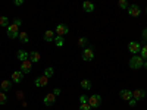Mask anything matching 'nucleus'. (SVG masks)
Segmentation results:
<instances>
[{
  "label": "nucleus",
  "instance_id": "f257e3e1",
  "mask_svg": "<svg viewBox=\"0 0 147 110\" xmlns=\"http://www.w3.org/2000/svg\"><path fill=\"white\" fill-rule=\"evenodd\" d=\"M21 25H22L21 19H16L13 23H9V27H7V37L10 40L18 38V37H19V27Z\"/></svg>",
  "mask_w": 147,
  "mask_h": 110
},
{
  "label": "nucleus",
  "instance_id": "f03ea898",
  "mask_svg": "<svg viewBox=\"0 0 147 110\" xmlns=\"http://www.w3.org/2000/svg\"><path fill=\"white\" fill-rule=\"evenodd\" d=\"M144 66V60L141 56H132V59L129 60V68L131 69H141Z\"/></svg>",
  "mask_w": 147,
  "mask_h": 110
},
{
  "label": "nucleus",
  "instance_id": "7ed1b4c3",
  "mask_svg": "<svg viewBox=\"0 0 147 110\" xmlns=\"http://www.w3.org/2000/svg\"><path fill=\"white\" fill-rule=\"evenodd\" d=\"M87 103L90 104V107L93 109H97V107H100V104H102V97L99 95V94H93V95H90L88 97V100H87Z\"/></svg>",
  "mask_w": 147,
  "mask_h": 110
},
{
  "label": "nucleus",
  "instance_id": "20e7f679",
  "mask_svg": "<svg viewBox=\"0 0 147 110\" xmlns=\"http://www.w3.org/2000/svg\"><path fill=\"white\" fill-rule=\"evenodd\" d=\"M82 60H85V62H91V60L94 59V50L91 47H87L82 50Z\"/></svg>",
  "mask_w": 147,
  "mask_h": 110
},
{
  "label": "nucleus",
  "instance_id": "39448f33",
  "mask_svg": "<svg viewBox=\"0 0 147 110\" xmlns=\"http://www.w3.org/2000/svg\"><path fill=\"white\" fill-rule=\"evenodd\" d=\"M128 50H129V53H132L134 56H137V53L141 52V46H140V43H137V41H131V43L128 44Z\"/></svg>",
  "mask_w": 147,
  "mask_h": 110
},
{
  "label": "nucleus",
  "instance_id": "423d86ee",
  "mask_svg": "<svg viewBox=\"0 0 147 110\" xmlns=\"http://www.w3.org/2000/svg\"><path fill=\"white\" fill-rule=\"evenodd\" d=\"M140 13H141V9H140L138 5H131V6H128V15H129V16L137 18V16H140Z\"/></svg>",
  "mask_w": 147,
  "mask_h": 110
},
{
  "label": "nucleus",
  "instance_id": "0eeeda50",
  "mask_svg": "<svg viewBox=\"0 0 147 110\" xmlns=\"http://www.w3.org/2000/svg\"><path fill=\"white\" fill-rule=\"evenodd\" d=\"M31 68H32V62H31L30 59L21 62V72L22 73H30L31 72Z\"/></svg>",
  "mask_w": 147,
  "mask_h": 110
},
{
  "label": "nucleus",
  "instance_id": "6e6552de",
  "mask_svg": "<svg viewBox=\"0 0 147 110\" xmlns=\"http://www.w3.org/2000/svg\"><path fill=\"white\" fill-rule=\"evenodd\" d=\"M146 90H141V88H138V90H134L132 91V99L136 100V101H138V100H143L144 97H146Z\"/></svg>",
  "mask_w": 147,
  "mask_h": 110
},
{
  "label": "nucleus",
  "instance_id": "1a4fd4ad",
  "mask_svg": "<svg viewBox=\"0 0 147 110\" xmlns=\"http://www.w3.org/2000/svg\"><path fill=\"white\" fill-rule=\"evenodd\" d=\"M56 35H59V37H63V35H66L68 32H69V28L66 27V25H63V23H59V25L56 27Z\"/></svg>",
  "mask_w": 147,
  "mask_h": 110
},
{
  "label": "nucleus",
  "instance_id": "9d476101",
  "mask_svg": "<svg viewBox=\"0 0 147 110\" xmlns=\"http://www.w3.org/2000/svg\"><path fill=\"white\" fill-rule=\"evenodd\" d=\"M44 104L46 106H53L55 104V101H56V95L53 94V93H49V94H46L44 95Z\"/></svg>",
  "mask_w": 147,
  "mask_h": 110
},
{
  "label": "nucleus",
  "instance_id": "9b49d317",
  "mask_svg": "<svg viewBox=\"0 0 147 110\" xmlns=\"http://www.w3.org/2000/svg\"><path fill=\"white\" fill-rule=\"evenodd\" d=\"M47 84H49V78H47V76H44V75H41V76H38V78L35 79V87H37V88L46 87Z\"/></svg>",
  "mask_w": 147,
  "mask_h": 110
},
{
  "label": "nucleus",
  "instance_id": "f8f14e48",
  "mask_svg": "<svg viewBox=\"0 0 147 110\" xmlns=\"http://www.w3.org/2000/svg\"><path fill=\"white\" fill-rule=\"evenodd\" d=\"M119 97H121V100L129 101V100L132 99V91H129V90H121V93H119Z\"/></svg>",
  "mask_w": 147,
  "mask_h": 110
},
{
  "label": "nucleus",
  "instance_id": "ddd939ff",
  "mask_svg": "<svg viewBox=\"0 0 147 110\" xmlns=\"http://www.w3.org/2000/svg\"><path fill=\"white\" fill-rule=\"evenodd\" d=\"M22 78H24V73L21 72V70H15L13 73H12V82H21L22 81Z\"/></svg>",
  "mask_w": 147,
  "mask_h": 110
},
{
  "label": "nucleus",
  "instance_id": "4468645a",
  "mask_svg": "<svg viewBox=\"0 0 147 110\" xmlns=\"http://www.w3.org/2000/svg\"><path fill=\"white\" fill-rule=\"evenodd\" d=\"M55 32L52 31V30H47L46 32H44V41H47V43H50V41H55Z\"/></svg>",
  "mask_w": 147,
  "mask_h": 110
},
{
  "label": "nucleus",
  "instance_id": "2eb2a0df",
  "mask_svg": "<svg viewBox=\"0 0 147 110\" xmlns=\"http://www.w3.org/2000/svg\"><path fill=\"white\" fill-rule=\"evenodd\" d=\"M82 9L87 12V13H90V12L94 10V3L93 2H84L82 3Z\"/></svg>",
  "mask_w": 147,
  "mask_h": 110
},
{
  "label": "nucleus",
  "instance_id": "dca6fc26",
  "mask_svg": "<svg viewBox=\"0 0 147 110\" xmlns=\"http://www.w3.org/2000/svg\"><path fill=\"white\" fill-rule=\"evenodd\" d=\"M18 59L21 60V62H24V60H28V59H30V53H27L25 50H22V48H21V50L18 52Z\"/></svg>",
  "mask_w": 147,
  "mask_h": 110
},
{
  "label": "nucleus",
  "instance_id": "f3484780",
  "mask_svg": "<svg viewBox=\"0 0 147 110\" xmlns=\"http://www.w3.org/2000/svg\"><path fill=\"white\" fill-rule=\"evenodd\" d=\"M12 88V81H3L2 84H0V90H2V91H9Z\"/></svg>",
  "mask_w": 147,
  "mask_h": 110
},
{
  "label": "nucleus",
  "instance_id": "a211bd4d",
  "mask_svg": "<svg viewBox=\"0 0 147 110\" xmlns=\"http://www.w3.org/2000/svg\"><path fill=\"white\" fill-rule=\"evenodd\" d=\"M40 53H37V52H31L30 53V60L32 63H37V62H40Z\"/></svg>",
  "mask_w": 147,
  "mask_h": 110
},
{
  "label": "nucleus",
  "instance_id": "6ab92c4d",
  "mask_svg": "<svg viewBox=\"0 0 147 110\" xmlns=\"http://www.w3.org/2000/svg\"><path fill=\"white\" fill-rule=\"evenodd\" d=\"M18 38H19V41H21L22 44H27V43L30 41V37H28L27 32H19V37H18Z\"/></svg>",
  "mask_w": 147,
  "mask_h": 110
},
{
  "label": "nucleus",
  "instance_id": "aec40b11",
  "mask_svg": "<svg viewBox=\"0 0 147 110\" xmlns=\"http://www.w3.org/2000/svg\"><path fill=\"white\" fill-rule=\"evenodd\" d=\"M81 88L82 90H91V82L88 79H82L81 81Z\"/></svg>",
  "mask_w": 147,
  "mask_h": 110
},
{
  "label": "nucleus",
  "instance_id": "412c9836",
  "mask_svg": "<svg viewBox=\"0 0 147 110\" xmlns=\"http://www.w3.org/2000/svg\"><path fill=\"white\" fill-rule=\"evenodd\" d=\"M55 44H56L57 47H63V44H65L63 37H59V35H56V37H55Z\"/></svg>",
  "mask_w": 147,
  "mask_h": 110
},
{
  "label": "nucleus",
  "instance_id": "4be33fe9",
  "mask_svg": "<svg viewBox=\"0 0 147 110\" xmlns=\"http://www.w3.org/2000/svg\"><path fill=\"white\" fill-rule=\"evenodd\" d=\"M53 73H55V69H53V68H46L43 75L47 76V78H52V76H53Z\"/></svg>",
  "mask_w": 147,
  "mask_h": 110
},
{
  "label": "nucleus",
  "instance_id": "5701e85b",
  "mask_svg": "<svg viewBox=\"0 0 147 110\" xmlns=\"http://www.w3.org/2000/svg\"><path fill=\"white\" fill-rule=\"evenodd\" d=\"M7 103V95L5 94V91L0 90V104H6Z\"/></svg>",
  "mask_w": 147,
  "mask_h": 110
},
{
  "label": "nucleus",
  "instance_id": "b1692460",
  "mask_svg": "<svg viewBox=\"0 0 147 110\" xmlns=\"http://www.w3.org/2000/svg\"><path fill=\"white\" fill-rule=\"evenodd\" d=\"M141 57H143V60H144V62H146V60H147V44H144L143 47H141Z\"/></svg>",
  "mask_w": 147,
  "mask_h": 110
},
{
  "label": "nucleus",
  "instance_id": "393cba45",
  "mask_svg": "<svg viewBox=\"0 0 147 110\" xmlns=\"http://www.w3.org/2000/svg\"><path fill=\"white\" fill-rule=\"evenodd\" d=\"M0 27H9V21L6 16H0Z\"/></svg>",
  "mask_w": 147,
  "mask_h": 110
},
{
  "label": "nucleus",
  "instance_id": "a878e982",
  "mask_svg": "<svg viewBox=\"0 0 147 110\" xmlns=\"http://www.w3.org/2000/svg\"><path fill=\"white\" fill-rule=\"evenodd\" d=\"M119 7L121 9H128V2H127V0H119Z\"/></svg>",
  "mask_w": 147,
  "mask_h": 110
},
{
  "label": "nucleus",
  "instance_id": "bb28decb",
  "mask_svg": "<svg viewBox=\"0 0 147 110\" xmlns=\"http://www.w3.org/2000/svg\"><path fill=\"white\" fill-rule=\"evenodd\" d=\"M87 43H88V40L84 38V37L78 40V46H80V47H85V46H87Z\"/></svg>",
  "mask_w": 147,
  "mask_h": 110
},
{
  "label": "nucleus",
  "instance_id": "cd10ccee",
  "mask_svg": "<svg viewBox=\"0 0 147 110\" xmlns=\"http://www.w3.org/2000/svg\"><path fill=\"white\" fill-rule=\"evenodd\" d=\"M80 110H91V107H90L88 103H81L80 104Z\"/></svg>",
  "mask_w": 147,
  "mask_h": 110
},
{
  "label": "nucleus",
  "instance_id": "c85d7f7f",
  "mask_svg": "<svg viewBox=\"0 0 147 110\" xmlns=\"http://www.w3.org/2000/svg\"><path fill=\"white\" fill-rule=\"evenodd\" d=\"M143 40H144V41H147V27L143 30Z\"/></svg>",
  "mask_w": 147,
  "mask_h": 110
},
{
  "label": "nucleus",
  "instance_id": "c756f323",
  "mask_svg": "<svg viewBox=\"0 0 147 110\" xmlns=\"http://www.w3.org/2000/svg\"><path fill=\"white\" fill-rule=\"evenodd\" d=\"M16 97H18L19 100H22V99H24V93H22V91H18V93H16Z\"/></svg>",
  "mask_w": 147,
  "mask_h": 110
},
{
  "label": "nucleus",
  "instance_id": "7c9ffc66",
  "mask_svg": "<svg viewBox=\"0 0 147 110\" xmlns=\"http://www.w3.org/2000/svg\"><path fill=\"white\" fill-rule=\"evenodd\" d=\"M87 100L88 99H85V95H81L80 97V103H87Z\"/></svg>",
  "mask_w": 147,
  "mask_h": 110
},
{
  "label": "nucleus",
  "instance_id": "2f4dec72",
  "mask_svg": "<svg viewBox=\"0 0 147 110\" xmlns=\"http://www.w3.org/2000/svg\"><path fill=\"white\" fill-rule=\"evenodd\" d=\"M22 5H24L22 0H15V6H22Z\"/></svg>",
  "mask_w": 147,
  "mask_h": 110
},
{
  "label": "nucleus",
  "instance_id": "473e14b6",
  "mask_svg": "<svg viewBox=\"0 0 147 110\" xmlns=\"http://www.w3.org/2000/svg\"><path fill=\"white\" fill-rule=\"evenodd\" d=\"M128 103H129V106H131V107H134V106H136V103H137V101L134 100V99H131V100H129Z\"/></svg>",
  "mask_w": 147,
  "mask_h": 110
},
{
  "label": "nucleus",
  "instance_id": "72a5a7b5",
  "mask_svg": "<svg viewBox=\"0 0 147 110\" xmlns=\"http://www.w3.org/2000/svg\"><path fill=\"white\" fill-rule=\"evenodd\" d=\"M59 93H60V90H59V88H56V90L53 91V94H55V95H59Z\"/></svg>",
  "mask_w": 147,
  "mask_h": 110
},
{
  "label": "nucleus",
  "instance_id": "f704fd0d",
  "mask_svg": "<svg viewBox=\"0 0 147 110\" xmlns=\"http://www.w3.org/2000/svg\"><path fill=\"white\" fill-rule=\"evenodd\" d=\"M144 68H147V62H144Z\"/></svg>",
  "mask_w": 147,
  "mask_h": 110
},
{
  "label": "nucleus",
  "instance_id": "c9c22d12",
  "mask_svg": "<svg viewBox=\"0 0 147 110\" xmlns=\"http://www.w3.org/2000/svg\"><path fill=\"white\" fill-rule=\"evenodd\" d=\"M146 12H147V7H146Z\"/></svg>",
  "mask_w": 147,
  "mask_h": 110
}]
</instances>
